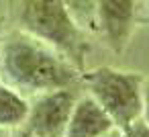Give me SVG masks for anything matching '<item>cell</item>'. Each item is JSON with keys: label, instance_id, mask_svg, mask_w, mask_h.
Instances as JSON below:
<instances>
[{"label": "cell", "instance_id": "9a60e30c", "mask_svg": "<svg viewBox=\"0 0 149 137\" xmlns=\"http://www.w3.org/2000/svg\"><path fill=\"white\" fill-rule=\"evenodd\" d=\"M2 33H4V21L0 19V39H2Z\"/></svg>", "mask_w": 149, "mask_h": 137}, {"label": "cell", "instance_id": "9c48e42d", "mask_svg": "<svg viewBox=\"0 0 149 137\" xmlns=\"http://www.w3.org/2000/svg\"><path fill=\"white\" fill-rule=\"evenodd\" d=\"M120 131H123V137H149V125L141 119H137L135 123H131Z\"/></svg>", "mask_w": 149, "mask_h": 137}, {"label": "cell", "instance_id": "8992f818", "mask_svg": "<svg viewBox=\"0 0 149 137\" xmlns=\"http://www.w3.org/2000/svg\"><path fill=\"white\" fill-rule=\"evenodd\" d=\"M112 129L116 127L106 110L90 94H78L63 137H102Z\"/></svg>", "mask_w": 149, "mask_h": 137}, {"label": "cell", "instance_id": "ba28073f", "mask_svg": "<svg viewBox=\"0 0 149 137\" xmlns=\"http://www.w3.org/2000/svg\"><path fill=\"white\" fill-rule=\"evenodd\" d=\"M63 4L76 25L84 29L86 33H96L98 35V25H96V0H63Z\"/></svg>", "mask_w": 149, "mask_h": 137}, {"label": "cell", "instance_id": "277c9868", "mask_svg": "<svg viewBox=\"0 0 149 137\" xmlns=\"http://www.w3.org/2000/svg\"><path fill=\"white\" fill-rule=\"evenodd\" d=\"M78 88H61L29 98V113L19 127L31 137H63Z\"/></svg>", "mask_w": 149, "mask_h": 137}, {"label": "cell", "instance_id": "2e32d148", "mask_svg": "<svg viewBox=\"0 0 149 137\" xmlns=\"http://www.w3.org/2000/svg\"><path fill=\"white\" fill-rule=\"evenodd\" d=\"M145 2H149V0H145Z\"/></svg>", "mask_w": 149, "mask_h": 137}, {"label": "cell", "instance_id": "5bb4252c", "mask_svg": "<svg viewBox=\"0 0 149 137\" xmlns=\"http://www.w3.org/2000/svg\"><path fill=\"white\" fill-rule=\"evenodd\" d=\"M0 137H10V131H4V129H0Z\"/></svg>", "mask_w": 149, "mask_h": 137}, {"label": "cell", "instance_id": "30bf717a", "mask_svg": "<svg viewBox=\"0 0 149 137\" xmlns=\"http://www.w3.org/2000/svg\"><path fill=\"white\" fill-rule=\"evenodd\" d=\"M141 121L149 125V80H143L141 88Z\"/></svg>", "mask_w": 149, "mask_h": 137}, {"label": "cell", "instance_id": "52a82bcc", "mask_svg": "<svg viewBox=\"0 0 149 137\" xmlns=\"http://www.w3.org/2000/svg\"><path fill=\"white\" fill-rule=\"evenodd\" d=\"M29 113V98L0 80V129H19Z\"/></svg>", "mask_w": 149, "mask_h": 137}, {"label": "cell", "instance_id": "4fadbf2b", "mask_svg": "<svg viewBox=\"0 0 149 137\" xmlns=\"http://www.w3.org/2000/svg\"><path fill=\"white\" fill-rule=\"evenodd\" d=\"M143 21L149 25V2H147V8H145V15H143Z\"/></svg>", "mask_w": 149, "mask_h": 137}, {"label": "cell", "instance_id": "7a4b0ae2", "mask_svg": "<svg viewBox=\"0 0 149 137\" xmlns=\"http://www.w3.org/2000/svg\"><path fill=\"white\" fill-rule=\"evenodd\" d=\"M13 21L17 29L51 45L80 72L86 70L90 39L76 25L63 0H15Z\"/></svg>", "mask_w": 149, "mask_h": 137}, {"label": "cell", "instance_id": "5b68a950", "mask_svg": "<svg viewBox=\"0 0 149 137\" xmlns=\"http://www.w3.org/2000/svg\"><path fill=\"white\" fill-rule=\"evenodd\" d=\"M137 21V0H96L98 35L110 51L123 53Z\"/></svg>", "mask_w": 149, "mask_h": 137}, {"label": "cell", "instance_id": "7c38bea8", "mask_svg": "<svg viewBox=\"0 0 149 137\" xmlns=\"http://www.w3.org/2000/svg\"><path fill=\"white\" fill-rule=\"evenodd\" d=\"M10 137H31V135H27V133H23L21 129H15V131H10Z\"/></svg>", "mask_w": 149, "mask_h": 137}, {"label": "cell", "instance_id": "6da1fadb", "mask_svg": "<svg viewBox=\"0 0 149 137\" xmlns=\"http://www.w3.org/2000/svg\"><path fill=\"white\" fill-rule=\"evenodd\" d=\"M80 70L51 45L17 29L4 27L0 39V80L33 98L43 92L78 88Z\"/></svg>", "mask_w": 149, "mask_h": 137}, {"label": "cell", "instance_id": "3957f363", "mask_svg": "<svg viewBox=\"0 0 149 137\" xmlns=\"http://www.w3.org/2000/svg\"><path fill=\"white\" fill-rule=\"evenodd\" d=\"M80 84L112 119L116 129H125L141 119V88L143 78L135 72L100 66L84 70Z\"/></svg>", "mask_w": 149, "mask_h": 137}, {"label": "cell", "instance_id": "8fae6325", "mask_svg": "<svg viewBox=\"0 0 149 137\" xmlns=\"http://www.w3.org/2000/svg\"><path fill=\"white\" fill-rule=\"evenodd\" d=\"M102 137H123V131H120V129H112V131H108V133L102 135Z\"/></svg>", "mask_w": 149, "mask_h": 137}]
</instances>
